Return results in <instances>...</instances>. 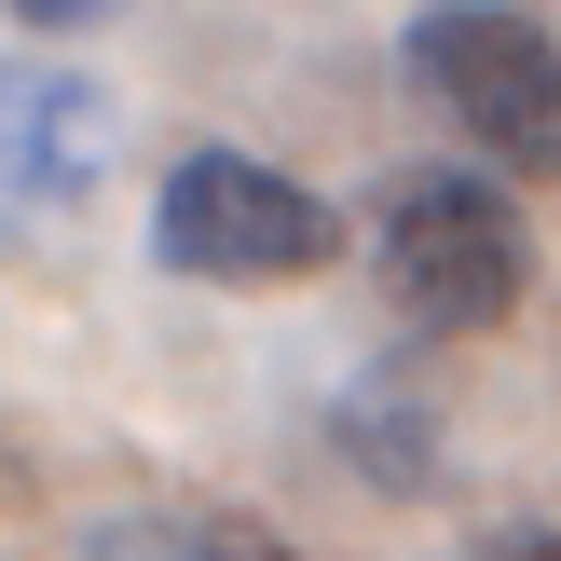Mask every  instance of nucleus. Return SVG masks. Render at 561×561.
Returning a JSON list of instances; mask_svg holds the SVG:
<instances>
[{"instance_id": "f257e3e1", "label": "nucleus", "mask_w": 561, "mask_h": 561, "mask_svg": "<svg viewBox=\"0 0 561 561\" xmlns=\"http://www.w3.org/2000/svg\"><path fill=\"white\" fill-rule=\"evenodd\" d=\"M370 261H383V301L411 329H493L520 301V274H535V233L480 164H398L370 192Z\"/></svg>"}, {"instance_id": "f03ea898", "label": "nucleus", "mask_w": 561, "mask_h": 561, "mask_svg": "<svg viewBox=\"0 0 561 561\" xmlns=\"http://www.w3.org/2000/svg\"><path fill=\"white\" fill-rule=\"evenodd\" d=\"M343 247V219L261 151H179L151 192V261L164 274H206V288H288Z\"/></svg>"}, {"instance_id": "7ed1b4c3", "label": "nucleus", "mask_w": 561, "mask_h": 561, "mask_svg": "<svg viewBox=\"0 0 561 561\" xmlns=\"http://www.w3.org/2000/svg\"><path fill=\"white\" fill-rule=\"evenodd\" d=\"M411 82H425L493 164H520V179L561 164V42L535 14H507V0H438V14L411 27Z\"/></svg>"}, {"instance_id": "20e7f679", "label": "nucleus", "mask_w": 561, "mask_h": 561, "mask_svg": "<svg viewBox=\"0 0 561 561\" xmlns=\"http://www.w3.org/2000/svg\"><path fill=\"white\" fill-rule=\"evenodd\" d=\"M110 164V96L42 55H0V206H69Z\"/></svg>"}, {"instance_id": "39448f33", "label": "nucleus", "mask_w": 561, "mask_h": 561, "mask_svg": "<svg viewBox=\"0 0 561 561\" xmlns=\"http://www.w3.org/2000/svg\"><path fill=\"white\" fill-rule=\"evenodd\" d=\"M343 453L370 466L383 493H425L438 480V425H425V398H398V383H356V398H343Z\"/></svg>"}, {"instance_id": "423d86ee", "label": "nucleus", "mask_w": 561, "mask_h": 561, "mask_svg": "<svg viewBox=\"0 0 561 561\" xmlns=\"http://www.w3.org/2000/svg\"><path fill=\"white\" fill-rule=\"evenodd\" d=\"M82 561H206V535H192V520H96Z\"/></svg>"}, {"instance_id": "0eeeda50", "label": "nucleus", "mask_w": 561, "mask_h": 561, "mask_svg": "<svg viewBox=\"0 0 561 561\" xmlns=\"http://www.w3.org/2000/svg\"><path fill=\"white\" fill-rule=\"evenodd\" d=\"M192 535H206V561H301L288 535H261V520H233V507H206Z\"/></svg>"}, {"instance_id": "6e6552de", "label": "nucleus", "mask_w": 561, "mask_h": 561, "mask_svg": "<svg viewBox=\"0 0 561 561\" xmlns=\"http://www.w3.org/2000/svg\"><path fill=\"white\" fill-rule=\"evenodd\" d=\"M14 14H27V27H110L124 0H14Z\"/></svg>"}, {"instance_id": "1a4fd4ad", "label": "nucleus", "mask_w": 561, "mask_h": 561, "mask_svg": "<svg viewBox=\"0 0 561 561\" xmlns=\"http://www.w3.org/2000/svg\"><path fill=\"white\" fill-rule=\"evenodd\" d=\"M480 561H561V535H493Z\"/></svg>"}]
</instances>
